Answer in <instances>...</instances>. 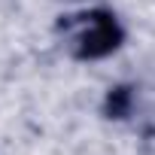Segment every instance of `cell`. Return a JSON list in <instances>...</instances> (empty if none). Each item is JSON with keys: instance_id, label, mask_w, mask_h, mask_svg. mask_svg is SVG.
<instances>
[{"instance_id": "6da1fadb", "label": "cell", "mask_w": 155, "mask_h": 155, "mask_svg": "<svg viewBox=\"0 0 155 155\" xmlns=\"http://www.w3.org/2000/svg\"><path fill=\"white\" fill-rule=\"evenodd\" d=\"M73 49L76 55L82 58H97V55H107L116 40H119V28L110 15H82V21L73 28Z\"/></svg>"}]
</instances>
